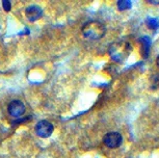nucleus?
<instances>
[{
    "label": "nucleus",
    "instance_id": "10",
    "mask_svg": "<svg viewBox=\"0 0 159 158\" xmlns=\"http://www.w3.org/2000/svg\"><path fill=\"white\" fill-rule=\"evenodd\" d=\"M2 7H3V8L7 11H11V2L7 1V0H3V1H2Z\"/></svg>",
    "mask_w": 159,
    "mask_h": 158
},
{
    "label": "nucleus",
    "instance_id": "6",
    "mask_svg": "<svg viewBox=\"0 0 159 158\" xmlns=\"http://www.w3.org/2000/svg\"><path fill=\"white\" fill-rule=\"evenodd\" d=\"M25 15H26V18L28 19V21H30V22H35V21L39 20L42 17L43 11H42V8L34 4V5H30V7H28L26 8Z\"/></svg>",
    "mask_w": 159,
    "mask_h": 158
},
{
    "label": "nucleus",
    "instance_id": "12",
    "mask_svg": "<svg viewBox=\"0 0 159 158\" xmlns=\"http://www.w3.org/2000/svg\"><path fill=\"white\" fill-rule=\"evenodd\" d=\"M156 65L159 68V55L157 56V58H156Z\"/></svg>",
    "mask_w": 159,
    "mask_h": 158
},
{
    "label": "nucleus",
    "instance_id": "2",
    "mask_svg": "<svg viewBox=\"0 0 159 158\" xmlns=\"http://www.w3.org/2000/svg\"><path fill=\"white\" fill-rule=\"evenodd\" d=\"M83 37L89 40H100L103 38L106 32V27L103 23L99 21H89L82 26Z\"/></svg>",
    "mask_w": 159,
    "mask_h": 158
},
{
    "label": "nucleus",
    "instance_id": "5",
    "mask_svg": "<svg viewBox=\"0 0 159 158\" xmlns=\"http://www.w3.org/2000/svg\"><path fill=\"white\" fill-rule=\"evenodd\" d=\"M8 114L14 118H19L22 117L25 112V105L23 104L22 101L20 100H13L8 104L7 107Z\"/></svg>",
    "mask_w": 159,
    "mask_h": 158
},
{
    "label": "nucleus",
    "instance_id": "3",
    "mask_svg": "<svg viewBox=\"0 0 159 158\" xmlns=\"http://www.w3.org/2000/svg\"><path fill=\"white\" fill-rule=\"evenodd\" d=\"M53 125L48 121H40L39 123H37L35 125V133L37 135H39L42 138H47L52 134L53 132Z\"/></svg>",
    "mask_w": 159,
    "mask_h": 158
},
{
    "label": "nucleus",
    "instance_id": "9",
    "mask_svg": "<svg viewBox=\"0 0 159 158\" xmlns=\"http://www.w3.org/2000/svg\"><path fill=\"white\" fill-rule=\"evenodd\" d=\"M147 25H148L150 28L156 29V28H158L159 22H158L157 19H153V18H150V19L147 20Z\"/></svg>",
    "mask_w": 159,
    "mask_h": 158
},
{
    "label": "nucleus",
    "instance_id": "11",
    "mask_svg": "<svg viewBox=\"0 0 159 158\" xmlns=\"http://www.w3.org/2000/svg\"><path fill=\"white\" fill-rule=\"evenodd\" d=\"M147 2H148V3H152V4H159V0H158V1H155V0H154V1H153V0H148V1H147Z\"/></svg>",
    "mask_w": 159,
    "mask_h": 158
},
{
    "label": "nucleus",
    "instance_id": "7",
    "mask_svg": "<svg viewBox=\"0 0 159 158\" xmlns=\"http://www.w3.org/2000/svg\"><path fill=\"white\" fill-rule=\"evenodd\" d=\"M132 3L131 1H127V0H121V1H118V8L120 11H126L131 8Z\"/></svg>",
    "mask_w": 159,
    "mask_h": 158
},
{
    "label": "nucleus",
    "instance_id": "8",
    "mask_svg": "<svg viewBox=\"0 0 159 158\" xmlns=\"http://www.w3.org/2000/svg\"><path fill=\"white\" fill-rule=\"evenodd\" d=\"M150 81H151V88H159V74H155Z\"/></svg>",
    "mask_w": 159,
    "mask_h": 158
},
{
    "label": "nucleus",
    "instance_id": "1",
    "mask_svg": "<svg viewBox=\"0 0 159 158\" xmlns=\"http://www.w3.org/2000/svg\"><path fill=\"white\" fill-rule=\"evenodd\" d=\"M132 51L131 44L127 41H116L110 45L108 53L111 59L118 62H123L129 57Z\"/></svg>",
    "mask_w": 159,
    "mask_h": 158
},
{
    "label": "nucleus",
    "instance_id": "4",
    "mask_svg": "<svg viewBox=\"0 0 159 158\" xmlns=\"http://www.w3.org/2000/svg\"><path fill=\"white\" fill-rule=\"evenodd\" d=\"M103 142L105 146L110 149H116L120 147L123 142V138L119 132H108L104 135Z\"/></svg>",
    "mask_w": 159,
    "mask_h": 158
}]
</instances>
